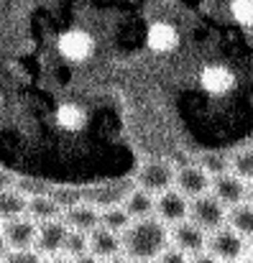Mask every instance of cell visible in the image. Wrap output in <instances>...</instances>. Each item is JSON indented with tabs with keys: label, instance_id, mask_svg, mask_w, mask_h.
<instances>
[{
	"label": "cell",
	"instance_id": "37",
	"mask_svg": "<svg viewBox=\"0 0 253 263\" xmlns=\"http://www.w3.org/2000/svg\"><path fill=\"white\" fill-rule=\"evenodd\" d=\"M105 263H131L125 256H115V258H110V261H105Z\"/></svg>",
	"mask_w": 253,
	"mask_h": 263
},
{
	"label": "cell",
	"instance_id": "13",
	"mask_svg": "<svg viewBox=\"0 0 253 263\" xmlns=\"http://www.w3.org/2000/svg\"><path fill=\"white\" fill-rule=\"evenodd\" d=\"M200 87L212 97H223L236 87V74L225 64H207L200 72Z\"/></svg>",
	"mask_w": 253,
	"mask_h": 263
},
{
	"label": "cell",
	"instance_id": "4",
	"mask_svg": "<svg viewBox=\"0 0 253 263\" xmlns=\"http://www.w3.org/2000/svg\"><path fill=\"white\" fill-rule=\"evenodd\" d=\"M136 189L133 179H120V181H105V184H92L84 186V202L92 204L95 210H107V207H118L128 199V194Z\"/></svg>",
	"mask_w": 253,
	"mask_h": 263
},
{
	"label": "cell",
	"instance_id": "34",
	"mask_svg": "<svg viewBox=\"0 0 253 263\" xmlns=\"http://www.w3.org/2000/svg\"><path fill=\"white\" fill-rule=\"evenodd\" d=\"M72 263H102V261H97L92 253H84V256H80V258H75Z\"/></svg>",
	"mask_w": 253,
	"mask_h": 263
},
{
	"label": "cell",
	"instance_id": "5",
	"mask_svg": "<svg viewBox=\"0 0 253 263\" xmlns=\"http://www.w3.org/2000/svg\"><path fill=\"white\" fill-rule=\"evenodd\" d=\"M207 253L220 263H241L243 256L248 253V243L225 225L218 233L207 235Z\"/></svg>",
	"mask_w": 253,
	"mask_h": 263
},
{
	"label": "cell",
	"instance_id": "38",
	"mask_svg": "<svg viewBox=\"0 0 253 263\" xmlns=\"http://www.w3.org/2000/svg\"><path fill=\"white\" fill-rule=\"evenodd\" d=\"M246 256H248V263H253V240L248 243V253H246Z\"/></svg>",
	"mask_w": 253,
	"mask_h": 263
},
{
	"label": "cell",
	"instance_id": "36",
	"mask_svg": "<svg viewBox=\"0 0 253 263\" xmlns=\"http://www.w3.org/2000/svg\"><path fill=\"white\" fill-rule=\"evenodd\" d=\"M246 202H248V204L253 207V181L248 184V189H246Z\"/></svg>",
	"mask_w": 253,
	"mask_h": 263
},
{
	"label": "cell",
	"instance_id": "22",
	"mask_svg": "<svg viewBox=\"0 0 253 263\" xmlns=\"http://www.w3.org/2000/svg\"><path fill=\"white\" fill-rule=\"evenodd\" d=\"M131 222H133V220H131V215L125 212L123 204L100 210V228H105V230H110V233H115V235H123V233L131 228Z\"/></svg>",
	"mask_w": 253,
	"mask_h": 263
},
{
	"label": "cell",
	"instance_id": "39",
	"mask_svg": "<svg viewBox=\"0 0 253 263\" xmlns=\"http://www.w3.org/2000/svg\"><path fill=\"white\" fill-rule=\"evenodd\" d=\"M0 105H3V92H0Z\"/></svg>",
	"mask_w": 253,
	"mask_h": 263
},
{
	"label": "cell",
	"instance_id": "28",
	"mask_svg": "<svg viewBox=\"0 0 253 263\" xmlns=\"http://www.w3.org/2000/svg\"><path fill=\"white\" fill-rule=\"evenodd\" d=\"M230 15L236 23L246 26V28H253V0H236L230 3Z\"/></svg>",
	"mask_w": 253,
	"mask_h": 263
},
{
	"label": "cell",
	"instance_id": "30",
	"mask_svg": "<svg viewBox=\"0 0 253 263\" xmlns=\"http://www.w3.org/2000/svg\"><path fill=\"white\" fill-rule=\"evenodd\" d=\"M156 263H189V256H184L179 248H174V246H169L167 251L159 256V261Z\"/></svg>",
	"mask_w": 253,
	"mask_h": 263
},
{
	"label": "cell",
	"instance_id": "16",
	"mask_svg": "<svg viewBox=\"0 0 253 263\" xmlns=\"http://www.w3.org/2000/svg\"><path fill=\"white\" fill-rule=\"evenodd\" d=\"M176 44H179V33H176V28L171 23L156 21V23L149 26V31H146V46L154 54H169V51L176 49Z\"/></svg>",
	"mask_w": 253,
	"mask_h": 263
},
{
	"label": "cell",
	"instance_id": "26",
	"mask_svg": "<svg viewBox=\"0 0 253 263\" xmlns=\"http://www.w3.org/2000/svg\"><path fill=\"white\" fill-rule=\"evenodd\" d=\"M18 194H23L26 199H36V197H49L51 194V184L41 181V179H15V186H13Z\"/></svg>",
	"mask_w": 253,
	"mask_h": 263
},
{
	"label": "cell",
	"instance_id": "7",
	"mask_svg": "<svg viewBox=\"0 0 253 263\" xmlns=\"http://www.w3.org/2000/svg\"><path fill=\"white\" fill-rule=\"evenodd\" d=\"M154 217L164 225H179L184 220H189V199L182 197L176 189H169L164 194L156 197V207H154Z\"/></svg>",
	"mask_w": 253,
	"mask_h": 263
},
{
	"label": "cell",
	"instance_id": "14",
	"mask_svg": "<svg viewBox=\"0 0 253 263\" xmlns=\"http://www.w3.org/2000/svg\"><path fill=\"white\" fill-rule=\"evenodd\" d=\"M87 246H89V253L97 258V261H110L115 256H123V243H120V235L105 230V228H97L87 235Z\"/></svg>",
	"mask_w": 253,
	"mask_h": 263
},
{
	"label": "cell",
	"instance_id": "25",
	"mask_svg": "<svg viewBox=\"0 0 253 263\" xmlns=\"http://www.w3.org/2000/svg\"><path fill=\"white\" fill-rule=\"evenodd\" d=\"M230 174L238 176L241 181H253V148H243L236 156H230Z\"/></svg>",
	"mask_w": 253,
	"mask_h": 263
},
{
	"label": "cell",
	"instance_id": "18",
	"mask_svg": "<svg viewBox=\"0 0 253 263\" xmlns=\"http://www.w3.org/2000/svg\"><path fill=\"white\" fill-rule=\"evenodd\" d=\"M123 207H125V212L131 215V220H133V222H138V220H149V217H154L156 197L136 186V189L128 194V199L123 202Z\"/></svg>",
	"mask_w": 253,
	"mask_h": 263
},
{
	"label": "cell",
	"instance_id": "35",
	"mask_svg": "<svg viewBox=\"0 0 253 263\" xmlns=\"http://www.w3.org/2000/svg\"><path fill=\"white\" fill-rule=\"evenodd\" d=\"M8 253H10V248H8V243H5V238L0 235V261H3V258H5Z\"/></svg>",
	"mask_w": 253,
	"mask_h": 263
},
{
	"label": "cell",
	"instance_id": "41",
	"mask_svg": "<svg viewBox=\"0 0 253 263\" xmlns=\"http://www.w3.org/2000/svg\"><path fill=\"white\" fill-rule=\"evenodd\" d=\"M0 228H3V222H0Z\"/></svg>",
	"mask_w": 253,
	"mask_h": 263
},
{
	"label": "cell",
	"instance_id": "2",
	"mask_svg": "<svg viewBox=\"0 0 253 263\" xmlns=\"http://www.w3.org/2000/svg\"><path fill=\"white\" fill-rule=\"evenodd\" d=\"M174 179H176V166L167 159H149L141 164L138 174H136V186L159 197L169 189H174Z\"/></svg>",
	"mask_w": 253,
	"mask_h": 263
},
{
	"label": "cell",
	"instance_id": "33",
	"mask_svg": "<svg viewBox=\"0 0 253 263\" xmlns=\"http://www.w3.org/2000/svg\"><path fill=\"white\" fill-rule=\"evenodd\" d=\"M44 263H72V258H67L64 253H59V256H51V258H44Z\"/></svg>",
	"mask_w": 253,
	"mask_h": 263
},
{
	"label": "cell",
	"instance_id": "15",
	"mask_svg": "<svg viewBox=\"0 0 253 263\" xmlns=\"http://www.w3.org/2000/svg\"><path fill=\"white\" fill-rule=\"evenodd\" d=\"M62 222L69 228V230H75V233H84V235H89L92 230H97L100 228V210H95L92 204H77V207H72V210H67L64 215H62Z\"/></svg>",
	"mask_w": 253,
	"mask_h": 263
},
{
	"label": "cell",
	"instance_id": "24",
	"mask_svg": "<svg viewBox=\"0 0 253 263\" xmlns=\"http://www.w3.org/2000/svg\"><path fill=\"white\" fill-rule=\"evenodd\" d=\"M49 197L57 202V207H59L62 212H67V210H72V207H77V204L84 202L82 186H69V184L51 186V194H49Z\"/></svg>",
	"mask_w": 253,
	"mask_h": 263
},
{
	"label": "cell",
	"instance_id": "3",
	"mask_svg": "<svg viewBox=\"0 0 253 263\" xmlns=\"http://www.w3.org/2000/svg\"><path fill=\"white\" fill-rule=\"evenodd\" d=\"M189 222H194L202 233L212 235L228 225V210L212 194H205L189 202Z\"/></svg>",
	"mask_w": 253,
	"mask_h": 263
},
{
	"label": "cell",
	"instance_id": "40",
	"mask_svg": "<svg viewBox=\"0 0 253 263\" xmlns=\"http://www.w3.org/2000/svg\"><path fill=\"white\" fill-rule=\"evenodd\" d=\"M241 263H248V261H241Z\"/></svg>",
	"mask_w": 253,
	"mask_h": 263
},
{
	"label": "cell",
	"instance_id": "20",
	"mask_svg": "<svg viewBox=\"0 0 253 263\" xmlns=\"http://www.w3.org/2000/svg\"><path fill=\"white\" fill-rule=\"evenodd\" d=\"M228 228L236 230L243 240H253V207L248 202L228 210Z\"/></svg>",
	"mask_w": 253,
	"mask_h": 263
},
{
	"label": "cell",
	"instance_id": "23",
	"mask_svg": "<svg viewBox=\"0 0 253 263\" xmlns=\"http://www.w3.org/2000/svg\"><path fill=\"white\" fill-rule=\"evenodd\" d=\"M194 164L210 176V179H215V176L228 174V172H230V156H225V154H220V151H205V154L197 156Z\"/></svg>",
	"mask_w": 253,
	"mask_h": 263
},
{
	"label": "cell",
	"instance_id": "31",
	"mask_svg": "<svg viewBox=\"0 0 253 263\" xmlns=\"http://www.w3.org/2000/svg\"><path fill=\"white\" fill-rule=\"evenodd\" d=\"M15 179H18V176H13L8 169H3V166H0V192L13 189V186H15Z\"/></svg>",
	"mask_w": 253,
	"mask_h": 263
},
{
	"label": "cell",
	"instance_id": "1",
	"mask_svg": "<svg viewBox=\"0 0 253 263\" xmlns=\"http://www.w3.org/2000/svg\"><path fill=\"white\" fill-rule=\"evenodd\" d=\"M123 256L131 263H154L169 248V228L156 217L131 222V228L120 235Z\"/></svg>",
	"mask_w": 253,
	"mask_h": 263
},
{
	"label": "cell",
	"instance_id": "12",
	"mask_svg": "<svg viewBox=\"0 0 253 263\" xmlns=\"http://www.w3.org/2000/svg\"><path fill=\"white\" fill-rule=\"evenodd\" d=\"M36 230L39 225L28 217H18V220H8L0 228V235L5 238L10 251H31L36 243Z\"/></svg>",
	"mask_w": 253,
	"mask_h": 263
},
{
	"label": "cell",
	"instance_id": "27",
	"mask_svg": "<svg viewBox=\"0 0 253 263\" xmlns=\"http://www.w3.org/2000/svg\"><path fill=\"white\" fill-rule=\"evenodd\" d=\"M62 253L67 256V258H80L84 253H89V246H87V235L84 233H75V230H69V235H67V240H64V248H62Z\"/></svg>",
	"mask_w": 253,
	"mask_h": 263
},
{
	"label": "cell",
	"instance_id": "10",
	"mask_svg": "<svg viewBox=\"0 0 253 263\" xmlns=\"http://www.w3.org/2000/svg\"><path fill=\"white\" fill-rule=\"evenodd\" d=\"M246 189H248V184L241 181L238 176H233L230 172L215 176V179L210 181V194H212L225 210H233V207L243 204V202H246Z\"/></svg>",
	"mask_w": 253,
	"mask_h": 263
},
{
	"label": "cell",
	"instance_id": "8",
	"mask_svg": "<svg viewBox=\"0 0 253 263\" xmlns=\"http://www.w3.org/2000/svg\"><path fill=\"white\" fill-rule=\"evenodd\" d=\"M57 49H59V54L67 62H84L95 51V39L87 31H82V28H69V31L59 33Z\"/></svg>",
	"mask_w": 253,
	"mask_h": 263
},
{
	"label": "cell",
	"instance_id": "43",
	"mask_svg": "<svg viewBox=\"0 0 253 263\" xmlns=\"http://www.w3.org/2000/svg\"><path fill=\"white\" fill-rule=\"evenodd\" d=\"M154 263H156V261H154Z\"/></svg>",
	"mask_w": 253,
	"mask_h": 263
},
{
	"label": "cell",
	"instance_id": "32",
	"mask_svg": "<svg viewBox=\"0 0 253 263\" xmlns=\"http://www.w3.org/2000/svg\"><path fill=\"white\" fill-rule=\"evenodd\" d=\"M189 263H220L218 258H212L207 251L205 253H200V256H194V258H189Z\"/></svg>",
	"mask_w": 253,
	"mask_h": 263
},
{
	"label": "cell",
	"instance_id": "11",
	"mask_svg": "<svg viewBox=\"0 0 253 263\" xmlns=\"http://www.w3.org/2000/svg\"><path fill=\"white\" fill-rule=\"evenodd\" d=\"M69 235V228L62 222V220H54V222H46V225H39L36 230V243H33V251L44 258H51V256H59L62 248H64V240Z\"/></svg>",
	"mask_w": 253,
	"mask_h": 263
},
{
	"label": "cell",
	"instance_id": "19",
	"mask_svg": "<svg viewBox=\"0 0 253 263\" xmlns=\"http://www.w3.org/2000/svg\"><path fill=\"white\" fill-rule=\"evenodd\" d=\"M62 210L57 207V202L51 197H36V199H28V207H26V217L33 220L36 225H46V222H54V220H62Z\"/></svg>",
	"mask_w": 253,
	"mask_h": 263
},
{
	"label": "cell",
	"instance_id": "9",
	"mask_svg": "<svg viewBox=\"0 0 253 263\" xmlns=\"http://www.w3.org/2000/svg\"><path fill=\"white\" fill-rule=\"evenodd\" d=\"M210 181H212V179L205 174L197 164H187V166H179V169H176L174 189L192 202V199H197V197L210 194Z\"/></svg>",
	"mask_w": 253,
	"mask_h": 263
},
{
	"label": "cell",
	"instance_id": "42",
	"mask_svg": "<svg viewBox=\"0 0 253 263\" xmlns=\"http://www.w3.org/2000/svg\"><path fill=\"white\" fill-rule=\"evenodd\" d=\"M0 263H3V261H0Z\"/></svg>",
	"mask_w": 253,
	"mask_h": 263
},
{
	"label": "cell",
	"instance_id": "6",
	"mask_svg": "<svg viewBox=\"0 0 253 263\" xmlns=\"http://www.w3.org/2000/svg\"><path fill=\"white\" fill-rule=\"evenodd\" d=\"M169 246H174L184 256L194 258V256L207 251V233H202L194 222L184 220V222H179V225H174L169 230Z\"/></svg>",
	"mask_w": 253,
	"mask_h": 263
},
{
	"label": "cell",
	"instance_id": "17",
	"mask_svg": "<svg viewBox=\"0 0 253 263\" xmlns=\"http://www.w3.org/2000/svg\"><path fill=\"white\" fill-rule=\"evenodd\" d=\"M54 120L62 130L67 133H80L84 125H87V110L77 102H62L54 112Z\"/></svg>",
	"mask_w": 253,
	"mask_h": 263
},
{
	"label": "cell",
	"instance_id": "29",
	"mask_svg": "<svg viewBox=\"0 0 253 263\" xmlns=\"http://www.w3.org/2000/svg\"><path fill=\"white\" fill-rule=\"evenodd\" d=\"M3 263H44V256H39L33 248L31 251H10Z\"/></svg>",
	"mask_w": 253,
	"mask_h": 263
},
{
	"label": "cell",
	"instance_id": "21",
	"mask_svg": "<svg viewBox=\"0 0 253 263\" xmlns=\"http://www.w3.org/2000/svg\"><path fill=\"white\" fill-rule=\"evenodd\" d=\"M26 207H28V199L23 194H18L15 189L0 192V222L26 217Z\"/></svg>",
	"mask_w": 253,
	"mask_h": 263
}]
</instances>
